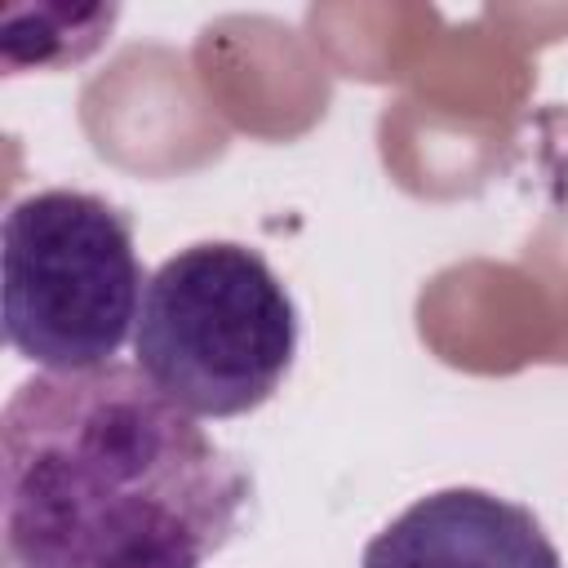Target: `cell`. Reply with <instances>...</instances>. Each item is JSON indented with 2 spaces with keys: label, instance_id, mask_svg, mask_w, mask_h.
Segmentation results:
<instances>
[{
  "label": "cell",
  "instance_id": "cell-1",
  "mask_svg": "<svg viewBox=\"0 0 568 568\" xmlns=\"http://www.w3.org/2000/svg\"><path fill=\"white\" fill-rule=\"evenodd\" d=\"M253 470L133 364L27 377L0 413V568H204Z\"/></svg>",
  "mask_w": 568,
  "mask_h": 568
},
{
  "label": "cell",
  "instance_id": "cell-2",
  "mask_svg": "<svg viewBox=\"0 0 568 568\" xmlns=\"http://www.w3.org/2000/svg\"><path fill=\"white\" fill-rule=\"evenodd\" d=\"M297 337V302L271 262L235 240H200L146 275L133 355L178 408L222 422L284 386Z\"/></svg>",
  "mask_w": 568,
  "mask_h": 568
},
{
  "label": "cell",
  "instance_id": "cell-3",
  "mask_svg": "<svg viewBox=\"0 0 568 568\" xmlns=\"http://www.w3.org/2000/svg\"><path fill=\"white\" fill-rule=\"evenodd\" d=\"M0 240L9 346L49 373L111 364L146 288L133 217L106 195L49 186L9 204Z\"/></svg>",
  "mask_w": 568,
  "mask_h": 568
},
{
  "label": "cell",
  "instance_id": "cell-4",
  "mask_svg": "<svg viewBox=\"0 0 568 568\" xmlns=\"http://www.w3.org/2000/svg\"><path fill=\"white\" fill-rule=\"evenodd\" d=\"M359 568H564V559L524 501L457 484L404 506L364 546Z\"/></svg>",
  "mask_w": 568,
  "mask_h": 568
},
{
  "label": "cell",
  "instance_id": "cell-5",
  "mask_svg": "<svg viewBox=\"0 0 568 568\" xmlns=\"http://www.w3.org/2000/svg\"><path fill=\"white\" fill-rule=\"evenodd\" d=\"M22 18L36 22V40H18V44H0L4 71H27V67H75L84 58H93L106 40L111 27L120 18L115 4H93V9H67V4H18Z\"/></svg>",
  "mask_w": 568,
  "mask_h": 568
}]
</instances>
